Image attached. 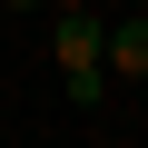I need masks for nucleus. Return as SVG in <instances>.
<instances>
[{"label":"nucleus","instance_id":"obj_3","mask_svg":"<svg viewBox=\"0 0 148 148\" xmlns=\"http://www.w3.org/2000/svg\"><path fill=\"white\" fill-rule=\"evenodd\" d=\"M59 99H69V109H99V99H109V69H59Z\"/></svg>","mask_w":148,"mask_h":148},{"label":"nucleus","instance_id":"obj_2","mask_svg":"<svg viewBox=\"0 0 148 148\" xmlns=\"http://www.w3.org/2000/svg\"><path fill=\"white\" fill-rule=\"evenodd\" d=\"M49 40H59V69H109V59H99V20H89V10H59V30H49Z\"/></svg>","mask_w":148,"mask_h":148},{"label":"nucleus","instance_id":"obj_1","mask_svg":"<svg viewBox=\"0 0 148 148\" xmlns=\"http://www.w3.org/2000/svg\"><path fill=\"white\" fill-rule=\"evenodd\" d=\"M99 59H109V79H148V10H119L99 30Z\"/></svg>","mask_w":148,"mask_h":148},{"label":"nucleus","instance_id":"obj_6","mask_svg":"<svg viewBox=\"0 0 148 148\" xmlns=\"http://www.w3.org/2000/svg\"><path fill=\"white\" fill-rule=\"evenodd\" d=\"M10 10H30V0H10Z\"/></svg>","mask_w":148,"mask_h":148},{"label":"nucleus","instance_id":"obj_5","mask_svg":"<svg viewBox=\"0 0 148 148\" xmlns=\"http://www.w3.org/2000/svg\"><path fill=\"white\" fill-rule=\"evenodd\" d=\"M128 10H148V0H128Z\"/></svg>","mask_w":148,"mask_h":148},{"label":"nucleus","instance_id":"obj_4","mask_svg":"<svg viewBox=\"0 0 148 148\" xmlns=\"http://www.w3.org/2000/svg\"><path fill=\"white\" fill-rule=\"evenodd\" d=\"M49 10H79V0H49Z\"/></svg>","mask_w":148,"mask_h":148},{"label":"nucleus","instance_id":"obj_7","mask_svg":"<svg viewBox=\"0 0 148 148\" xmlns=\"http://www.w3.org/2000/svg\"><path fill=\"white\" fill-rule=\"evenodd\" d=\"M138 99H148V79H138Z\"/></svg>","mask_w":148,"mask_h":148}]
</instances>
